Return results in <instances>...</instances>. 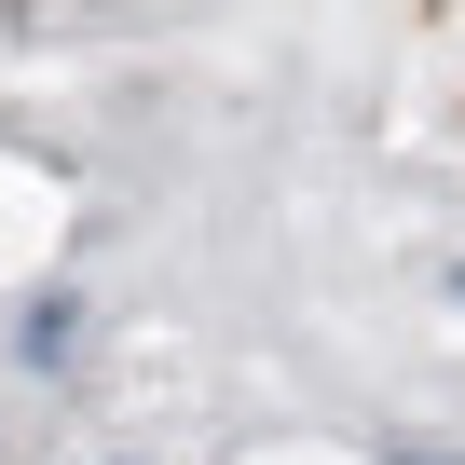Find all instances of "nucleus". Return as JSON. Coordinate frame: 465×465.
Returning a JSON list of instances; mask_svg holds the SVG:
<instances>
[{"label": "nucleus", "instance_id": "nucleus-2", "mask_svg": "<svg viewBox=\"0 0 465 465\" xmlns=\"http://www.w3.org/2000/svg\"><path fill=\"white\" fill-rule=\"evenodd\" d=\"M451 302H465V274H451Z\"/></svg>", "mask_w": 465, "mask_h": 465}, {"label": "nucleus", "instance_id": "nucleus-1", "mask_svg": "<svg viewBox=\"0 0 465 465\" xmlns=\"http://www.w3.org/2000/svg\"><path fill=\"white\" fill-rule=\"evenodd\" d=\"M397 465H438V451H397Z\"/></svg>", "mask_w": 465, "mask_h": 465}]
</instances>
